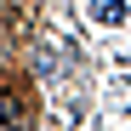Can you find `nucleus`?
<instances>
[{
	"instance_id": "nucleus-1",
	"label": "nucleus",
	"mask_w": 131,
	"mask_h": 131,
	"mask_svg": "<svg viewBox=\"0 0 131 131\" xmlns=\"http://www.w3.org/2000/svg\"><path fill=\"white\" fill-rule=\"evenodd\" d=\"M97 17H103V23H120V17H131V0H103Z\"/></svg>"
},
{
	"instance_id": "nucleus-2",
	"label": "nucleus",
	"mask_w": 131,
	"mask_h": 131,
	"mask_svg": "<svg viewBox=\"0 0 131 131\" xmlns=\"http://www.w3.org/2000/svg\"><path fill=\"white\" fill-rule=\"evenodd\" d=\"M17 120H23V114H17V103L0 91V131H17Z\"/></svg>"
}]
</instances>
